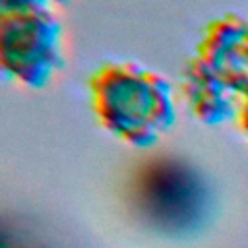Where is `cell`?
Here are the masks:
<instances>
[{"instance_id":"obj_1","label":"cell","mask_w":248,"mask_h":248,"mask_svg":"<svg viewBox=\"0 0 248 248\" xmlns=\"http://www.w3.org/2000/svg\"><path fill=\"white\" fill-rule=\"evenodd\" d=\"M87 89L99 126L126 145H155L176 120L170 83L138 62L101 64L89 76Z\"/></svg>"},{"instance_id":"obj_2","label":"cell","mask_w":248,"mask_h":248,"mask_svg":"<svg viewBox=\"0 0 248 248\" xmlns=\"http://www.w3.org/2000/svg\"><path fill=\"white\" fill-rule=\"evenodd\" d=\"M64 64L62 25L50 8L0 10V68L25 87H45Z\"/></svg>"},{"instance_id":"obj_3","label":"cell","mask_w":248,"mask_h":248,"mask_svg":"<svg viewBox=\"0 0 248 248\" xmlns=\"http://www.w3.org/2000/svg\"><path fill=\"white\" fill-rule=\"evenodd\" d=\"M194 54L238 101L248 93V17L227 14L211 19Z\"/></svg>"},{"instance_id":"obj_4","label":"cell","mask_w":248,"mask_h":248,"mask_svg":"<svg viewBox=\"0 0 248 248\" xmlns=\"http://www.w3.org/2000/svg\"><path fill=\"white\" fill-rule=\"evenodd\" d=\"M180 95L190 114L205 126H219L236 116L238 97H234L196 54L184 62L180 72Z\"/></svg>"},{"instance_id":"obj_5","label":"cell","mask_w":248,"mask_h":248,"mask_svg":"<svg viewBox=\"0 0 248 248\" xmlns=\"http://www.w3.org/2000/svg\"><path fill=\"white\" fill-rule=\"evenodd\" d=\"M68 0H0V10H10V8H50L64 4Z\"/></svg>"},{"instance_id":"obj_6","label":"cell","mask_w":248,"mask_h":248,"mask_svg":"<svg viewBox=\"0 0 248 248\" xmlns=\"http://www.w3.org/2000/svg\"><path fill=\"white\" fill-rule=\"evenodd\" d=\"M236 128L240 130V134L244 136L246 143H248V93L240 97L238 101V108H236V116H234Z\"/></svg>"}]
</instances>
